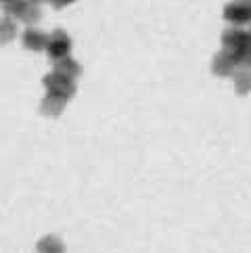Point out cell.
Returning <instances> with one entry per match:
<instances>
[{"mask_svg":"<svg viewBox=\"0 0 251 253\" xmlns=\"http://www.w3.org/2000/svg\"><path fill=\"white\" fill-rule=\"evenodd\" d=\"M42 82H44V88H46V94L59 96L67 103L76 94V80L65 74H59V71H50L48 76H44Z\"/></svg>","mask_w":251,"mask_h":253,"instance_id":"cell-1","label":"cell"},{"mask_svg":"<svg viewBox=\"0 0 251 253\" xmlns=\"http://www.w3.org/2000/svg\"><path fill=\"white\" fill-rule=\"evenodd\" d=\"M44 50L48 52V57L52 61L71 55V38H69V34L65 30H55L48 36V42H46V48Z\"/></svg>","mask_w":251,"mask_h":253,"instance_id":"cell-2","label":"cell"},{"mask_svg":"<svg viewBox=\"0 0 251 253\" xmlns=\"http://www.w3.org/2000/svg\"><path fill=\"white\" fill-rule=\"evenodd\" d=\"M224 19H226L230 25H249L251 23V4L245 2V0H232V2L226 4L224 8Z\"/></svg>","mask_w":251,"mask_h":253,"instance_id":"cell-3","label":"cell"},{"mask_svg":"<svg viewBox=\"0 0 251 253\" xmlns=\"http://www.w3.org/2000/svg\"><path fill=\"white\" fill-rule=\"evenodd\" d=\"M237 67H239L237 55L230 52V50H224V48L211 61V74L218 76V78H230L232 74H235Z\"/></svg>","mask_w":251,"mask_h":253,"instance_id":"cell-4","label":"cell"},{"mask_svg":"<svg viewBox=\"0 0 251 253\" xmlns=\"http://www.w3.org/2000/svg\"><path fill=\"white\" fill-rule=\"evenodd\" d=\"M249 42H251V40H249L247 32L241 30V28H237V25H232V28H228L226 32L222 34V48L235 52V55H239V52L243 50Z\"/></svg>","mask_w":251,"mask_h":253,"instance_id":"cell-5","label":"cell"},{"mask_svg":"<svg viewBox=\"0 0 251 253\" xmlns=\"http://www.w3.org/2000/svg\"><path fill=\"white\" fill-rule=\"evenodd\" d=\"M23 46L28 50H34V52H40L46 48V42H48V34H44L42 30L34 28V25H30L28 30L23 32Z\"/></svg>","mask_w":251,"mask_h":253,"instance_id":"cell-6","label":"cell"},{"mask_svg":"<svg viewBox=\"0 0 251 253\" xmlns=\"http://www.w3.org/2000/svg\"><path fill=\"white\" fill-rule=\"evenodd\" d=\"M230 78H232V84H235L237 94L245 96V94L251 92V69H247V67H237L235 74H232Z\"/></svg>","mask_w":251,"mask_h":253,"instance_id":"cell-7","label":"cell"},{"mask_svg":"<svg viewBox=\"0 0 251 253\" xmlns=\"http://www.w3.org/2000/svg\"><path fill=\"white\" fill-rule=\"evenodd\" d=\"M55 71H59V74H65V76H69V78L76 80L80 74H82V67H80V63H78L74 57L67 55V57L55 61Z\"/></svg>","mask_w":251,"mask_h":253,"instance_id":"cell-8","label":"cell"},{"mask_svg":"<svg viewBox=\"0 0 251 253\" xmlns=\"http://www.w3.org/2000/svg\"><path fill=\"white\" fill-rule=\"evenodd\" d=\"M65 105L67 101H63V98L59 96H52V94H46L44 96V101H42V113L44 115H48V117H57L63 113V109H65Z\"/></svg>","mask_w":251,"mask_h":253,"instance_id":"cell-9","label":"cell"},{"mask_svg":"<svg viewBox=\"0 0 251 253\" xmlns=\"http://www.w3.org/2000/svg\"><path fill=\"white\" fill-rule=\"evenodd\" d=\"M15 38H17V21L4 15L0 19V44H8Z\"/></svg>","mask_w":251,"mask_h":253,"instance_id":"cell-10","label":"cell"},{"mask_svg":"<svg viewBox=\"0 0 251 253\" xmlns=\"http://www.w3.org/2000/svg\"><path fill=\"white\" fill-rule=\"evenodd\" d=\"M40 19H42V8H40V4H36V2H32V0H28V2H25L23 13L19 17V21L28 23V25H34V23H38Z\"/></svg>","mask_w":251,"mask_h":253,"instance_id":"cell-11","label":"cell"},{"mask_svg":"<svg viewBox=\"0 0 251 253\" xmlns=\"http://www.w3.org/2000/svg\"><path fill=\"white\" fill-rule=\"evenodd\" d=\"M38 253H63V243L57 237H44L38 243Z\"/></svg>","mask_w":251,"mask_h":253,"instance_id":"cell-12","label":"cell"},{"mask_svg":"<svg viewBox=\"0 0 251 253\" xmlns=\"http://www.w3.org/2000/svg\"><path fill=\"white\" fill-rule=\"evenodd\" d=\"M25 2H28V0H11V2L2 4L4 15L11 17V19H15V21H19V17L23 13V8H25Z\"/></svg>","mask_w":251,"mask_h":253,"instance_id":"cell-13","label":"cell"},{"mask_svg":"<svg viewBox=\"0 0 251 253\" xmlns=\"http://www.w3.org/2000/svg\"><path fill=\"white\" fill-rule=\"evenodd\" d=\"M237 61H239V67H247L251 69V42L237 55Z\"/></svg>","mask_w":251,"mask_h":253,"instance_id":"cell-14","label":"cell"},{"mask_svg":"<svg viewBox=\"0 0 251 253\" xmlns=\"http://www.w3.org/2000/svg\"><path fill=\"white\" fill-rule=\"evenodd\" d=\"M48 2L55 6V8H65V6H69V4H74L76 0H48Z\"/></svg>","mask_w":251,"mask_h":253,"instance_id":"cell-15","label":"cell"},{"mask_svg":"<svg viewBox=\"0 0 251 253\" xmlns=\"http://www.w3.org/2000/svg\"><path fill=\"white\" fill-rule=\"evenodd\" d=\"M32 2H36V4H42V2H48V0H32Z\"/></svg>","mask_w":251,"mask_h":253,"instance_id":"cell-16","label":"cell"},{"mask_svg":"<svg viewBox=\"0 0 251 253\" xmlns=\"http://www.w3.org/2000/svg\"><path fill=\"white\" fill-rule=\"evenodd\" d=\"M247 36H249V40H251V23H249V30H247Z\"/></svg>","mask_w":251,"mask_h":253,"instance_id":"cell-17","label":"cell"},{"mask_svg":"<svg viewBox=\"0 0 251 253\" xmlns=\"http://www.w3.org/2000/svg\"><path fill=\"white\" fill-rule=\"evenodd\" d=\"M6 2H11V0H0V4H6Z\"/></svg>","mask_w":251,"mask_h":253,"instance_id":"cell-18","label":"cell"}]
</instances>
